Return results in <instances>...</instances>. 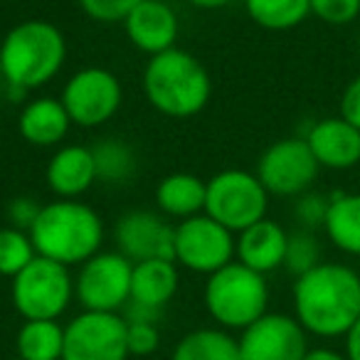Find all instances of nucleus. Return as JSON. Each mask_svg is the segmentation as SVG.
I'll list each match as a JSON object with an SVG mask.
<instances>
[{
	"instance_id": "obj_1",
	"label": "nucleus",
	"mask_w": 360,
	"mask_h": 360,
	"mask_svg": "<svg viewBox=\"0 0 360 360\" xmlns=\"http://www.w3.org/2000/svg\"><path fill=\"white\" fill-rule=\"evenodd\" d=\"M294 319L316 338H345L360 319V271L343 262H321L296 276Z\"/></svg>"
},
{
	"instance_id": "obj_2",
	"label": "nucleus",
	"mask_w": 360,
	"mask_h": 360,
	"mask_svg": "<svg viewBox=\"0 0 360 360\" xmlns=\"http://www.w3.org/2000/svg\"><path fill=\"white\" fill-rule=\"evenodd\" d=\"M67 37L55 22L27 18L0 37V82L11 99H25L62 72L67 62Z\"/></svg>"
},
{
	"instance_id": "obj_3",
	"label": "nucleus",
	"mask_w": 360,
	"mask_h": 360,
	"mask_svg": "<svg viewBox=\"0 0 360 360\" xmlns=\"http://www.w3.org/2000/svg\"><path fill=\"white\" fill-rule=\"evenodd\" d=\"M141 89L160 116L186 121L198 116L212 99V77L195 55L173 47L148 57Z\"/></svg>"
},
{
	"instance_id": "obj_4",
	"label": "nucleus",
	"mask_w": 360,
	"mask_h": 360,
	"mask_svg": "<svg viewBox=\"0 0 360 360\" xmlns=\"http://www.w3.org/2000/svg\"><path fill=\"white\" fill-rule=\"evenodd\" d=\"M37 255L65 266H82L104 247V220L84 200H60L42 205L30 230Z\"/></svg>"
},
{
	"instance_id": "obj_5",
	"label": "nucleus",
	"mask_w": 360,
	"mask_h": 360,
	"mask_svg": "<svg viewBox=\"0 0 360 360\" xmlns=\"http://www.w3.org/2000/svg\"><path fill=\"white\" fill-rule=\"evenodd\" d=\"M202 304L217 328L242 333L269 314V281L264 274L235 259L207 276Z\"/></svg>"
},
{
	"instance_id": "obj_6",
	"label": "nucleus",
	"mask_w": 360,
	"mask_h": 360,
	"mask_svg": "<svg viewBox=\"0 0 360 360\" xmlns=\"http://www.w3.org/2000/svg\"><path fill=\"white\" fill-rule=\"evenodd\" d=\"M11 299L22 321H60L75 301V274L70 266L37 255L13 276Z\"/></svg>"
},
{
	"instance_id": "obj_7",
	"label": "nucleus",
	"mask_w": 360,
	"mask_h": 360,
	"mask_svg": "<svg viewBox=\"0 0 360 360\" xmlns=\"http://www.w3.org/2000/svg\"><path fill=\"white\" fill-rule=\"evenodd\" d=\"M271 195L262 186L257 173L245 168H225L207 180L205 215L240 235L269 212Z\"/></svg>"
},
{
	"instance_id": "obj_8",
	"label": "nucleus",
	"mask_w": 360,
	"mask_h": 360,
	"mask_svg": "<svg viewBox=\"0 0 360 360\" xmlns=\"http://www.w3.org/2000/svg\"><path fill=\"white\" fill-rule=\"evenodd\" d=\"M60 101L79 129H99L119 114L124 104V84L106 67H82L65 82Z\"/></svg>"
},
{
	"instance_id": "obj_9",
	"label": "nucleus",
	"mask_w": 360,
	"mask_h": 360,
	"mask_svg": "<svg viewBox=\"0 0 360 360\" xmlns=\"http://www.w3.org/2000/svg\"><path fill=\"white\" fill-rule=\"evenodd\" d=\"M255 173L271 198H299L314 191L321 165L304 136H286L262 150Z\"/></svg>"
},
{
	"instance_id": "obj_10",
	"label": "nucleus",
	"mask_w": 360,
	"mask_h": 360,
	"mask_svg": "<svg viewBox=\"0 0 360 360\" xmlns=\"http://www.w3.org/2000/svg\"><path fill=\"white\" fill-rule=\"evenodd\" d=\"M134 262L119 252H104L86 259L75 274V299L82 311L121 314L131 301Z\"/></svg>"
},
{
	"instance_id": "obj_11",
	"label": "nucleus",
	"mask_w": 360,
	"mask_h": 360,
	"mask_svg": "<svg viewBox=\"0 0 360 360\" xmlns=\"http://www.w3.org/2000/svg\"><path fill=\"white\" fill-rule=\"evenodd\" d=\"M235 232L222 227L210 215H195L175 222L173 259L193 274H215L235 262Z\"/></svg>"
},
{
	"instance_id": "obj_12",
	"label": "nucleus",
	"mask_w": 360,
	"mask_h": 360,
	"mask_svg": "<svg viewBox=\"0 0 360 360\" xmlns=\"http://www.w3.org/2000/svg\"><path fill=\"white\" fill-rule=\"evenodd\" d=\"M62 360H129L121 314L82 311L65 326Z\"/></svg>"
},
{
	"instance_id": "obj_13",
	"label": "nucleus",
	"mask_w": 360,
	"mask_h": 360,
	"mask_svg": "<svg viewBox=\"0 0 360 360\" xmlns=\"http://www.w3.org/2000/svg\"><path fill=\"white\" fill-rule=\"evenodd\" d=\"M240 360H304L309 333L289 314L269 311L237 338Z\"/></svg>"
},
{
	"instance_id": "obj_14",
	"label": "nucleus",
	"mask_w": 360,
	"mask_h": 360,
	"mask_svg": "<svg viewBox=\"0 0 360 360\" xmlns=\"http://www.w3.org/2000/svg\"><path fill=\"white\" fill-rule=\"evenodd\" d=\"M173 240L175 225L158 210H126L114 225L116 252L124 255L129 262L148 259H173Z\"/></svg>"
},
{
	"instance_id": "obj_15",
	"label": "nucleus",
	"mask_w": 360,
	"mask_h": 360,
	"mask_svg": "<svg viewBox=\"0 0 360 360\" xmlns=\"http://www.w3.org/2000/svg\"><path fill=\"white\" fill-rule=\"evenodd\" d=\"M121 25L131 45L148 57L178 47L175 42L180 35V20L173 6L165 0H143L126 15Z\"/></svg>"
},
{
	"instance_id": "obj_16",
	"label": "nucleus",
	"mask_w": 360,
	"mask_h": 360,
	"mask_svg": "<svg viewBox=\"0 0 360 360\" xmlns=\"http://www.w3.org/2000/svg\"><path fill=\"white\" fill-rule=\"evenodd\" d=\"M314 158L321 168L350 170L360 163V129L343 116H326L306 129L304 134Z\"/></svg>"
},
{
	"instance_id": "obj_17",
	"label": "nucleus",
	"mask_w": 360,
	"mask_h": 360,
	"mask_svg": "<svg viewBox=\"0 0 360 360\" xmlns=\"http://www.w3.org/2000/svg\"><path fill=\"white\" fill-rule=\"evenodd\" d=\"M45 183L60 200H82L96 183V165L91 146L67 143L50 155L45 165Z\"/></svg>"
},
{
	"instance_id": "obj_18",
	"label": "nucleus",
	"mask_w": 360,
	"mask_h": 360,
	"mask_svg": "<svg viewBox=\"0 0 360 360\" xmlns=\"http://www.w3.org/2000/svg\"><path fill=\"white\" fill-rule=\"evenodd\" d=\"M286 245L289 232L276 220L264 217L235 237V259L266 276L284 266Z\"/></svg>"
},
{
	"instance_id": "obj_19",
	"label": "nucleus",
	"mask_w": 360,
	"mask_h": 360,
	"mask_svg": "<svg viewBox=\"0 0 360 360\" xmlns=\"http://www.w3.org/2000/svg\"><path fill=\"white\" fill-rule=\"evenodd\" d=\"M72 129V119L60 96H32L18 114L22 141L37 148H60Z\"/></svg>"
},
{
	"instance_id": "obj_20",
	"label": "nucleus",
	"mask_w": 360,
	"mask_h": 360,
	"mask_svg": "<svg viewBox=\"0 0 360 360\" xmlns=\"http://www.w3.org/2000/svg\"><path fill=\"white\" fill-rule=\"evenodd\" d=\"M207 180L193 173H168L155 186V210L173 222H183L205 212Z\"/></svg>"
},
{
	"instance_id": "obj_21",
	"label": "nucleus",
	"mask_w": 360,
	"mask_h": 360,
	"mask_svg": "<svg viewBox=\"0 0 360 360\" xmlns=\"http://www.w3.org/2000/svg\"><path fill=\"white\" fill-rule=\"evenodd\" d=\"M180 286V266L175 259H148L134 264L131 274V304L160 311L175 299Z\"/></svg>"
},
{
	"instance_id": "obj_22",
	"label": "nucleus",
	"mask_w": 360,
	"mask_h": 360,
	"mask_svg": "<svg viewBox=\"0 0 360 360\" xmlns=\"http://www.w3.org/2000/svg\"><path fill=\"white\" fill-rule=\"evenodd\" d=\"M323 235L338 252L360 257V193H333Z\"/></svg>"
},
{
	"instance_id": "obj_23",
	"label": "nucleus",
	"mask_w": 360,
	"mask_h": 360,
	"mask_svg": "<svg viewBox=\"0 0 360 360\" xmlns=\"http://www.w3.org/2000/svg\"><path fill=\"white\" fill-rule=\"evenodd\" d=\"M96 165V183L104 186H124L134 180L139 170V153L129 141L119 136H106L91 146Z\"/></svg>"
},
{
	"instance_id": "obj_24",
	"label": "nucleus",
	"mask_w": 360,
	"mask_h": 360,
	"mask_svg": "<svg viewBox=\"0 0 360 360\" xmlns=\"http://www.w3.org/2000/svg\"><path fill=\"white\" fill-rule=\"evenodd\" d=\"M170 360H240V345L225 328H195L175 343Z\"/></svg>"
},
{
	"instance_id": "obj_25",
	"label": "nucleus",
	"mask_w": 360,
	"mask_h": 360,
	"mask_svg": "<svg viewBox=\"0 0 360 360\" xmlns=\"http://www.w3.org/2000/svg\"><path fill=\"white\" fill-rule=\"evenodd\" d=\"M20 360H62L65 326L60 321H22L15 333Z\"/></svg>"
},
{
	"instance_id": "obj_26",
	"label": "nucleus",
	"mask_w": 360,
	"mask_h": 360,
	"mask_svg": "<svg viewBox=\"0 0 360 360\" xmlns=\"http://www.w3.org/2000/svg\"><path fill=\"white\" fill-rule=\"evenodd\" d=\"M245 11L255 25L271 32L294 30L311 18L309 0H245Z\"/></svg>"
},
{
	"instance_id": "obj_27",
	"label": "nucleus",
	"mask_w": 360,
	"mask_h": 360,
	"mask_svg": "<svg viewBox=\"0 0 360 360\" xmlns=\"http://www.w3.org/2000/svg\"><path fill=\"white\" fill-rule=\"evenodd\" d=\"M37 250L32 245L30 232L18 230V227H0V276H18L32 259Z\"/></svg>"
},
{
	"instance_id": "obj_28",
	"label": "nucleus",
	"mask_w": 360,
	"mask_h": 360,
	"mask_svg": "<svg viewBox=\"0 0 360 360\" xmlns=\"http://www.w3.org/2000/svg\"><path fill=\"white\" fill-rule=\"evenodd\" d=\"M321 242L316 237V232L311 230H294L289 232V245H286V257H284V269L289 274L301 276L306 271H311L314 266L321 264Z\"/></svg>"
},
{
	"instance_id": "obj_29",
	"label": "nucleus",
	"mask_w": 360,
	"mask_h": 360,
	"mask_svg": "<svg viewBox=\"0 0 360 360\" xmlns=\"http://www.w3.org/2000/svg\"><path fill=\"white\" fill-rule=\"evenodd\" d=\"M328 205H330V195L326 193H316L309 191L304 195L294 198V220L301 230H323L326 215H328Z\"/></svg>"
},
{
	"instance_id": "obj_30",
	"label": "nucleus",
	"mask_w": 360,
	"mask_h": 360,
	"mask_svg": "<svg viewBox=\"0 0 360 360\" xmlns=\"http://www.w3.org/2000/svg\"><path fill=\"white\" fill-rule=\"evenodd\" d=\"M139 3H143V0H77L79 11L84 13L89 20L101 22V25L124 22L126 15H129Z\"/></svg>"
},
{
	"instance_id": "obj_31",
	"label": "nucleus",
	"mask_w": 360,
	"mask_h": 360,
	"mask_svg": "<svg viewBox=\"0 0 360 360\" xmlns=\"http://www.w3.org/2000/svg\"><path fill=\"white\" fill-rule=\"evenodd\" d=\"M311 15L326 25L343 27L360 18V0H309Z\"/></svg>"
},
{
	"instance_id": "obj_32",
	"label": "nucleus",
	"mask_w": 360,
	"mask_h": 360,
	"mask_svg": "<svg viewBox=\"0 0 360 360\" xmlns=\"http://www.w3.org/2000/svg\"><path fill=\"white\" fill-rule=\"evenodd\" d=\"M126 345H129V355H136V358H146V355L155 353L160 345L158 323L126 321Z\"/></svg>"
},
{
	"instance_id": "obj_33",
	"label": "nucleus",
	"mask_w": 360,
	"mask_h": 360,
	"mask_svg": "<svg viewBox=\"0 0 360 360\" xmlns=\"http://www.w3.org/2000/svg\"><path fill=\"white\" fill-rule=\"evenodd\" d=\"M42 205L30 195H18L8 202V210H6V217H8V225L11 227H18V230H25L30 232L32 225L37 222V215H40Z\"/></svg>"
},
{
	"instance_id": "obj_34",
	"label": "nucleus",
	"mask_w": 360,
	"mask_h": 360,
	"mask_svg": "<svg viewBox=\"0 0 360 360\" xmlns=\"http://www.w3.org/2000/svg\"><path fill=\"white\" fill-rule=\"evenodd\" d=\"M338 116H343L348 124L360 129V75L353 77V79L345 84L343 94H340Z\"/></svg>"
},
{
	"instance_id": "obj_35",
	"label": "nucleus",
	"mask_w": 360,
	"mask_h": 360,
	"mask_svg": "<svg viewBox=\"0 0 360 360\" xmlns=\"http://www.w3.org/2000/svg\"><path fill=\"white\" fill-rule=\"evenodd\" d=\"M345 358L360 360V319L353 323V328L345 333Z\"/></svg>"
},
{
	"instance_id": "obj_36",
	"label": "nucleus",
	"mask_w": 360,
	"mask_h": 360,
	"mask_svg": "<svg viewBox=\"0 0 360 360\" xmlns=\"http://www.w3.org/2000/svg\"><path fill=\"white\" fill-rule=\"evenodd\" d=\"M304 360H348V358H345V353H338V350L323 345V348H309Z\"/></svg>"
},
{
	"instance_id": "obj_37",
	"label": "nucleus",
	"mask_w": 360,
	"mask_h": 360,
	"mask_svg": "<svg viewBox=\"0 0 360 360\" xmlns=\"http://www.w3.org/2000/svg\"><path fill=\"white\" fill-rule=\"evenodd\" d=\"M188 6L200 8V11H220V8L230 6L232 0H186Z\"/></svg>"
},
{
	"instance_id": "obj_38",
	"label": "nucleus",
	"mask_w": 360,
	"mask_h": 360,
	"mask_svg": "<svg viewBox=\"0 0 360 360\" xmlns=\"http://www.w3.org/2000/svg\"><path fill=\"white\" fill-rule=\"evenodd\" d=\"M358 52H360V42H358Z\"/></svg>"
}]
</instances>
